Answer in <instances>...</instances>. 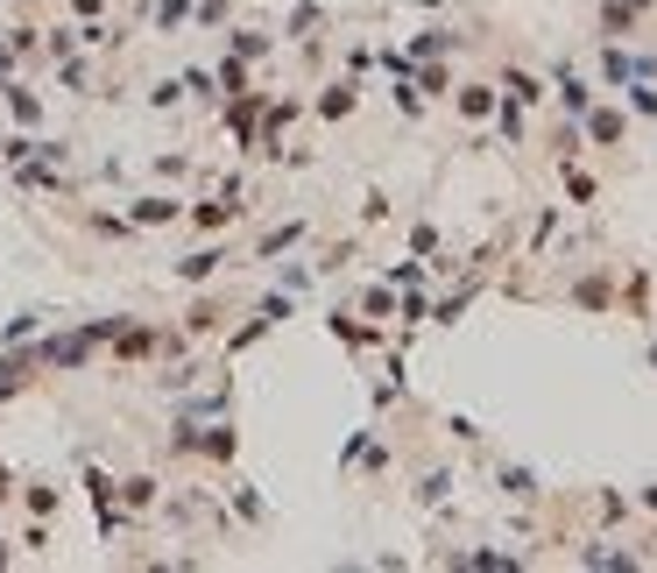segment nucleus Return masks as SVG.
Wrapping results in <instances>:
<instances>
[{
	"label": "nucleus",
	"mask_w": 657,
	"mask_h": 573,
	"mask_svg": "<svg viewBox=\"0 0 657 573\" xmlns=\"http://www.w3.org/2000/svg\"><path fill=\"white\" fill-rule=\"evenodd\" d=\"M170 220H184V199H170V191H149L128 205V227H170Z\"/></svg>",
	"instance_id": "obj_1"
},
{
	"label": "nucleus",
	"mask_w": 657,
	"mask_h": 573,
	"mask_svg": "<svg viewBox=\"0 0 657 573\" xmlns=\"http://www.w3.org/2000/svg\"><path fill=\"white\" fill-rule=\"evenodd\" d=\"M184 213H191V227H199V234H220V227L241 213V191H220V199H205V205H184Z\"/></svg>",
	"instance_id": "obj_2"
},
{
	"label": "nucleus",
	"mask_w": 657,
	"mask_h": 573,
	"mask_svg": "<svg viewBox=\"0 0 657 573\" xmlns=\"http://www.w3.org/2000/svg\"><path fill=\"white\" fill-rule=\"evenodd\" d=\"M0 107H8V121H14V128H36V121H43V100H36L29 86H14V79L0 86Z\"/></svg>",
	"instance_id": "obj_3"
},
{
	"label": "nucleus",
	"mask_w": 657,
	"mask_h": 573,
	"mask_svg": "<svg viewBox=\"0 0 657 573\" xmlns=\"http://www.w3.org/2000/svg\"><path fill=\"white\" fill-rule=\"evenodd\" d=\"M226 270V248L212 241V248H191V255L178 262V283H205V277H220Z\"/></svg>",
	"instance_id": "obj_4"
},
{
	"label": "nucleus",
	"mask_w": 657,
	"mask_h": 573,
	"mask_svg": "<svg viewBox=\"0 0 657 573\" xmlns=\"http://www.w3.org/2000/svg\"><path fill=\"white\" fill-rule=\"evenodd\" d=\"M304 241V220H290V227H269V234H262V248H255V255L262 262H276L283 255V248H297Z\"/></svg>",
	"instance_id": "obj_5"
},
{
	"label": "nucleus",
	"mask_w": 657,
	"mask_h": 573,
	"mask_svg": "<svg viewBox=\"0 0 657 573\" xmlns=\"http://www.w3.org/2000/svg\"><path fill=\"white\" fill-rule=\"evenodd\" d=\"M113 495H121L128 510H149L156 503V482H149V474H128V482H113Z\"/></svg>",
	"instance_id": "obj_6"
},
{
	"label": "nucleus",
	"mask_w": 657,
	"mask_h": 573,
	"mask_svg": "<svg viewBox=\"0 0 657 573\" xmlns=\"http://www.w3.org/2000/svg\"><path fill=\"white\" fill-rule=\"evenodd\" d=\"M587 135H594V142H623V113H602V107H587Z\"/></svg>",
	"instance_id": "obj_7"
},
{
	"label": "nucleus",
	"mask_w": 657,
	"mask_h": 573,
	"mask_svg": "<svg viewBox=\"0 0 657 573\" xmlns=\"http://www.w3.org/2000/svg\"><path fill=\"white\" fill-rule=\"evenodd\" d=\"M459 113H474V121H481V113H495V92L488 86H459Z\"/></svg>",
	"instance_id": "obj_8"
},
{
	"label": "nucleus",
	"mask_w": 657,
	"mask_h": 573,
	"mask_svg": "<svg viewBox=\"0 0 657 573\" xmlns=\"http://www.w3.org/2000/svg\"><path fill=\"white\" fill-rule=\"evenodd\" d=\"M191 22V0H156V29H184Z\"/></svg>",
	"instance_id": "obj_9"
},
{
	"label": "nucleus",
	"mask_w": 657,
	"mask_h": 573,
	"mask_svg": "<svg viewBox=\"0 0 657 573\" xmlns=\"http://www.w3.org/2000/svg\"><path fill=\"white\" fill-rule=\"evenodd\" d=\"M269 50V36H255V29H234V57L247 64V57H262Z\"/></svg>",
	"instance_id": "obj_10"
},
{
	"label": "nucleus",
	"mask_w": 657,
	"mask_h": 573,
	"mask_svg": "<svg viewBox=\"0 0 657 573\" xmlns=\"http://www.w3.org/2000/svg\"><path fill=\"white\" fill-rule=\"evenodd\" d=\"M29 510H36V517H50V510H57V489L36 482V489H29Z\"/></svg>",
	"instance_id": "obj_11"
},
{
	"label": "nucleus",
	"mask_w": 657,
	"mask_h": 573,
	"mask_svg": "<svg viewBox=\"0 0 657 573\" xmlns=\"http://www.w3.org/2000/svg\"><path fill=\"white\" fill-rule=\"evenodd\" d=\"M502 86H509L516 100H545V92H537V79H524V71H509V79H502Z\"/></svg>",
	"instance_id": "obj_12"
},
{
	"label": "nucleus",
	"mask_w": 657,
	"mask_h": 573,
	"mask_svg": "<svg viewBox=\"0 0 657 573\" xmlns=\"http://www.w3.org/2000/svg\"><path fill=\"white\" fill-rule=\"evenodd\" d=\"M346 107H354V86H333V92H325V113H333V121H340Z\"/></svg>",
	"instance_id": "obj_13"
},
{
	"label": "nucleus",
	"mask_w": 657,
	"mask_h": 573,
	"mask_svg": "<svg viewBox=\"0 0 657 573\" xmlns=\"http://www.w3.org/2000/svg\"><path fill=\"white\" fill-rule=\"evenodd\" d=\"M36 333V312H22V319H8V333H0V340H8V348H14V340H29Z\"/></svg>",
	"instance_id": "obj_14"
},
{
	"label": "nucleus",
	"mask_w": 657,
	"mask_h": 573,
	"mask_svg": "<svg viewBox=\"0 0 657 573\" xmlns=\"http://www.w3.org/2000/svg\"><path fill=\"white\" fill-rule=\"evenodd\" d=\"M191 14L199 22H226V0H191Z\"/></svg>",
	"instance_id": "obj_15"
},
{
	"label": "nucleus",
	"mask_w": 657,
	"mask_h": 573,
	"mask_svg": "<svg viewBox=\"0 0 657 573\" xmlns=\"http://www.w3.org/2000/svg\"><path fill=\"white\" fill-rule=\"evenodd\" d=\"M100 8H107V0H71V14H79V22H100Z\"/></svg>",
	"instance_id": "obj_16"
},
{
	"label": "nucleus",
	"mask_w": 657,
	"mask_h": 573,
	"mask_svg": "<svg viewBox=\"0 0 657 573\" xmlns=\"http://www.w3.org/2000/svg\"><path fill=\"white\" fill-rule=\"evenodd\" d=\"M0 566H14V552H8V545H0Z\"/></svg>",
	"instance_id": "obj_17"
}]
</instances>
